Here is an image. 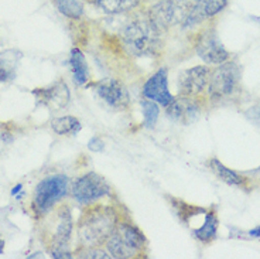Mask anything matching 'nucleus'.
<instances>
[{"instance_id": "obj_1", "label": "nucleus", "mask_w": 260, "mask_h": 259, "mask_svg": "<svg viewBox=\"0 0 260 259\" xmlns=\"http://www.w3.org/2000/svg\"><path fill=\"white\" fill-rule=\"evenodd\" d=\"M162 30L150 19L146 10L132 14L122 27L120 37L126 51L136 57H150L161 48Z\"/></svg>"}, {"instance_id": "obj_2", "label": "nucleus", "mask_w": 260, "mask_h": 259, "mask_svg": "<svg viewBox=\"0 0 260 259\" xmlns=\"http://www.w3.org/2000/svg\"><path fill=\"white\" fill-rule=\"evenodd\" d=\"M117 222V214L113 208L105 206L86 208L78 222L79 242L84 246L106 244Z\"/></svg>"}, {"instance_id": "obj_3", "label": "nucleus", "mask_w": 260, "mask_h": 259, "mask_svg": "<svg viewBox=\"0 0 260 259\" xmlns=\"http://www.w3.org/2000/svg\"><path fill=\"white\" fill-rule=\"evenodd\" d=\"M105 245L113 258H136L143 252L146 238L142 231L135 225L129 222H117L116 228L113 229Z\"/></svg>"}, {"instance_id": "obj_4", "label": "nucleus", "mask_w": 260, "mask_h": 259, "mask_svg": "<svg viewBox=\"0 0 260 259\" xmlns=\"http://www.w3.org/2000/svg\"><path fill=\"white\" fill-rule=\"evenodd\" d=\"M70 180L65 175L47 176L37 184L32 197V208L37 215L43 217L51 211L59 201L68 194Z\"/></svg>"}, {"instance_id": "obj_5", "label": "nucleus", "mask_w": 260, "mask_h": 259, "mask_svg": "<svg viewBox=\"0 0 260 259\" xmlns=\"http://www.w3.org/2000/svg\"><path fill=\"white\" fill-rule=\"evenodd\" d=\"M146 12L156 26L164 32L184 24L189 12V0H156Z\"/></svg>"}, {"instance_id": "obj_6", "label": "nucleus", "mask_w": 260, "mask_h": 259, "mask_svg": "<svg viewBox=\"0 0 260 259\" xmlns=\"http://www.w3.org/2000/svg\"><path fill=\"white\" fill-rule=\"evenodd\" d=\"M72 197L82 206H91L102 197L111 194L109 183L95 171L77 177L72 182Z\"/></svg>"}, {"instance_id": "obj_7", "label": "nucleus", "mask_w": 260, "mask_h": 259, "mask_svg": "<svg viewBox=\"0 0 260 259\" xmlns=\"http://www.w3.org/2000/svg\"><path fill=\"white\" fill-rule=\"evenodd\" d=\"M72 228V215L70 208L67 206H61L57 208V211L51 215V220L47 222L44 235L48 240L50 249L61 248L65 249L68 242L71 240Z\"/></svg>"}, {"instance_id": "obj_8", "label": "nucleus", "mask_w": 260, "mask_h": 259, "mask_svg": "<svg viewBox=\"0 0 260 259\" xmlns=\"http://www.w3.org/2000/svg\"><path fill=\"white\" fill-rule=\"evenodd\" d=\"M241 70L232 61H225L211 71L208 82V94L212 98H223L231 95L239 84Z\"/></svg>"}, {"instance_id": "obj_9", "label": "nucleus", "mask_w": 260, "mask_h": 259, "mask_svg": "<svg viewBox=\"0 0 260 259\" xmlns=\"http://www.w3.org/2000/svg\"><path fill=\"white\" fill-rule=\"evenodd\" d=\"M197 54L207 64L219 65L229 60V52L218 39L214 30H205L197 41Z\"/></svg>"}, {"instance_id": "obj_10", "label": "nucleus", "mask_w": 260, "mask_h": 259, "mask_svg": "<svg viewBox=\"0 0 260 259\" xmlns=\"http://www.w3.org/2000/svg\"><path fill=\"white\" fill-rule=\"evenodd\" d=\"M211 70L205 65L192 67L181 72L178 78V91L184 97H195L208 87Z\"/></svg>"}, {"instance_id": "obj_11", "label": "nucleus", "mask_w": 260, "mask_h": 259, "mask_svg": "<svg viewBox=\"0 0 260 259\" xmlns=\"http://www.w3.org/2000/svg\"><path fill=\"white\" fill-rule=\"evenodd\" d=\"M229 0H189V12L182 28H192L204 20L214 17L228 6Z\"/></svg>"}, {"instance_id": "obj_12", "label": "nucleus", "mask_w": 260, "mask_h": 259, "mask_svg": "<svg viewBox=\"0 0 260 259\" xmlns=\"http://www.w3.org/2000/svg\"><path fill=\"white\" fill-rule=\"evenodd\" d=\"M143 97L154 101L164 108H167L174 101V97L169 90V78L166 68H160L146 81V84L143 85Z\"/></svg>"}, {"instance_id": "obj_13", "label": "nucleus", "mask_w": 260, "mask_h": 259, "mask_svg": "<svg viewBox=\"0 0 260 259\" xmlns=\"http://www.w3.org/2000/svg\"><path fill=\"white\" fill-rule=\"evenodd\" d=\"M98 97L117 109H126L130 104L129 92L116 79H102L95 84Z\"/></svg>"}, {"instance_id": "obj_14", "label": "nucleus", "mask_w": 260, "mask_h": 259, "mask_svg": "<svg viewBox=\"0 0 260 259\" xmlns=\"http://www.w3.org/2000/svg\"><path fill=\"white\" fill-rule=\"evenodd\" d=\"M32 94L36 95L40 104L46 105L52 110L64 109L70 102V97H71L70 90L64 81H58L47 88L34 90Z\"/></svg>"}, {"instance_id": "obj_15", "label": "nucleus", "mask_w": 260, "mask_h": 259, "mask_svg": "<svg viewBox=\"0 0 260 259\" xmlns=\"http://www.w3.org/2000/svg\"><path fill=\"white\" fill-rule=\"evenodd\" d=\"M167 115L177 122L191 123L200 115V106L191 97L180 95V98H174V101L167 106Z\"/></svg>"}, {"instance_id": "obj_16", "label": "nucleus", "mask_w": 260, "mask_h": 259, "mask_svg": "<svg viewBox=\"0 0 260 259\" xmlns=\"http://www.w3.org/2000/svg\"><path fill=\"white\" fill-rule=\"evenodd\" d=\"M191 214L194 215L195 218L197 217L200 218V215L202 218L201 225L192 231L195 238L200 240L201 242H205V244L211 242L215 238L216 231H218V217H216V214L214 211H208L205 208L204 210L202 208H194V211Z\"/></svg>"}, {"instance_id": "obj_17", "label": "nucleus", "mask_w": 260, "mask_h": 259, "mask_svg": "<svg viewBox=\"0 0 260 259\" xmlns=\"http://www.w3.org/2000/svg\"><path fill=\"white\" fill-rule=\"evenodd\" d=\"M106 14H123L136 10L143 0H88Z\"/></svg>"}, {"instance_id": "obj_18", "label": "nucleus", "mask_w": 260, "mask_h": 259, "mask_svg": "<svg viewBox=\"0 0 260 259\" xmlns=\"http://www.w3.org/2000/svg\"><path fill=\"white\" fill-rule=\"evenodd\" d=\"M70 65L72 68L74 81L78 85H86L89 81V67L86 63L84 52L78 48H72L71 57H70Z\"/></svg>"}, {"instance_id": "obj_19", "label": "nucleus", "mask_w": 260, "mask_h": 259, "mask_svg": "<svg viewBox=\"0 0 260 259\" xmlns=\"http://www.w3.org/2000/svg\"><path fill=\"white\" fill-rule=\"evenodd\" d=\"M208 164L211 170L214 171L215 175L218 176V179H221L222 182H225L229 186H238V187L245 186V179L242 176L238 175L236 171H234V170L225 167L219 160L211 159Z\"/></svg>"}, {"instance_id": "obj_20", "label": "nucleus", "mask_w": 260, "mask_h": 259, "mask_svg": "<svg viewBox=\"0 0 260 259\" xmlns=\"http://www.w3.org/2000/svg\"><path fill=\"white\" fill-rule=\"evenodd\" d=\"M51 129L57 135H77L82 129V125L75 117H61L51 121Z\"/></svg>"}, {"instance_id": "obj_21", "label": "nucleus", "mask_w": 260, "mask_h": 259, "mask_svg": "<svg viewBox=\"0 0 260 259\" xmlns=\"http://www.w3.org/2000/svg\"><path fill=\"white\" fill-rule=\"evenodd\" d=\"M55 6L68 19H79L84 16L85 0H54Z\"/></svg>"}, {"instance_id": "obj_22", "label": "nucleus", "mask_w": 260, "mask_h": 259, "mask_svg": "<svg viewBox=\"0 0 260 259\" xmlns=\"http://www.w3.org/2000/svg\"><path fill=\"white\" fill-rule=\"evenodd\" d=\"M16 65H17V52L7 51L0 54V82H6L10 78H13Z\"/></svg>"}, {"instance_id": "obj_23", "label": "nucleus", "mask_w": 260, "mask_h": 259, "mask_svg": "<svg viewBox=\"0 0 260 259\" xmlns=\"http://www.w3.org/2000/svg\"><path fill=\"white\" fill-rule=\"evenodd\" d=\"M142 110H143L144 117V126L149 128V129H153L156 126L157 119H158V115H160L158 105L154 101H150V99L144 98L142 101Z\"/></svg>"}, {"instance_id": "obj_24", "label": "nucleus", "mask_w": 260, "mask_h": 259, "mask_svg": "<svg viewBox=\"0 0 260 259\" xmlns=\"http://www.w3.org/2000/svg\"><path fill=\"white\" fill-rule=\"evenodd\" d=\"M79 256L81 258H89V259H95V258H111V253L108 252V251H102V249H99L98 246H85L84 249L79 252Z\"/></svg>"}, {"instance_id": "obj_25", "label": "nucleus", "mask_w": 260, "mask_h": 259, "mask_svg": "<svg viewBox=\"0 0 260 259\" xmlns=\"http://www.w3.org/2000/svg\"><path fill=\"white\" fill-rule=\"evenodd\" d=\"M88 149L91 150V152H102L105 149V143L102 142V139H99V137H92L89 143H88Z\"/></svg>"}, {"instance_id": "obj_26", "label": "nucleus", "mask_w": 260, "mask_h": 259, "mask_svg": "<svg viewBox=\"0 0 260 259\" xmlns=\"http://www.w3.org/2000/svg\"><path fill=\"white\" fill-rule=\"evenodd\" d=\"M16 194H17V198L23 197V194H24V193H23V186H21V184H17V186L12 190V195Z\"/></svg>"}, {"instance_id": "obj_27", "label": "nucleus", "mask_w": 260, "mask_h": 259, "mask_svg": "<svg viewBox=\"0 0 260 259\" xmlns=\"http://www.w3.org/2000/svg\"><path fill=\"white\" fill-rule=\"evenodd\" d=\"M247 235L250 237V238H260V227L254 228V229H250Z\"/></svg>"}, {"instance_id": "obj_28", "label": "nucleus", "mask_w": 260, "mask_h": 259, "mask_svg": "<svg viewBox=\"0 0 260 259\" xmlns=\"http://www.w3.org/2000/svg\"><path fill=\"white\" fill-rule=\"evenodd\" d=\"M5 252V242L0 240V255Z\"/></svg>"}, {"instance_id": "obj_29", "label": "nucleus", "mask_w": 260, "mask_h": 259, "mask_svg": "<svg viewBox=\"0 0 260 259\" xmlns=\"http://www.w3.org/2000/svg\"><path fill=\"white\" fill-rule=\"evenodd\" d=\"M85 2H86V0H85Z\"/></svg>"}]
</instances>
